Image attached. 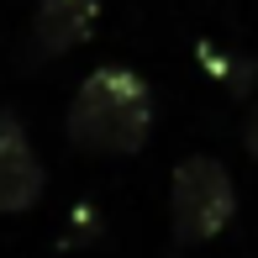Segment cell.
<instances>
[{
    "mask_svg": "<svg viewBox=\"0 0 258 258\" xmlns=\"http://www.w3.org/2000/svg\"><path fill=\"white\" fill-rule=\"evenodd\" d=\"M242 143H248V153L258 158V105L248 111V121H242Z\"/></svg>",
    "mask_w": 258,
    "mask_h": 258,
    "instance_id": "obj_5",
    "label": "cell"
},
{
    "mask_svg": "<svg viewBox=\"0 0 258 258\" xmlns=\"http://www.w3.org/2000/svg\"><path fill=\"white\" fill-rule=\"evenodd\" d=\"M42 195V158L32 148L27 126L0 111V216H21Z\"/></svg>",
    "mask_w": 258,
    "mask_h": 258,
    "instance_id": "obj_3",
    "label": "cell"
},
{
    "mask_svg": "<svg viewBox=\"0 0 258 258\" xmlns=\"http://www.w3.org/2000/svg\"><path fill=\"white\" fill-rule=\"evenodd\" d=\"M95 21H100V0H37V16H32V58L48 63V58L74 53L95 32Z\"/></svg>",
    "mask_w": 258,
    "mask_h": 258,
    "instance_id": "obj_4",
    "label": "cell"
},
{
    "mask_svg": "<svg viewBox=\"0 0 258 258\" xmlns=\"http://www.w3.org/2000/svg\"><path fill=\"white\" fill-rule=\"evenodd\" d=\"M232 211H237L232 174L211 153H195V158H184L174 169V179H169V221H174V242L179 248H201L216 232H227Z\"/></svg>",
    "mask_w": 258,
    "mask_h": 258,
    "instance_id": "obj_2",
    "label": "cell"
},
{
    "mask_svg": "<svg viewBox=\"0 0 258 258\" xmlns=\"http://www.w3.org/2000/svg\"><path fill=\"white\" fill-rule=\"evenodd\" d=\"M153 132V95L132 69H95L69 100V143L79 153H137Z\"/></svg>",
    "mask_w": 258,
    "mask_h": 258,
    "instance_id": "obj_1",
    "label": "cell"
}]
</instances>
